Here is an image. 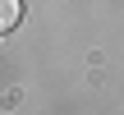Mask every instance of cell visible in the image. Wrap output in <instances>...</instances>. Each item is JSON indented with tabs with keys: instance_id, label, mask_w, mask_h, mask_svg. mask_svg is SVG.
<instances>
[{
	"instance_id": "cell-1",
	"label": "cell",
	"mask_w": 124,
	"mask_h": 115,
	"mask_svg": "<svg viewBox=\"0 0 124 115\" xmlns=\"http://www.w3.org/2000/svg\"><path fill=\"white\" fill-rule=\"evenodd\" d=\"M18 18H23V5L18 0H0V32H14Z\"/></svg>"
}]
</instances>
